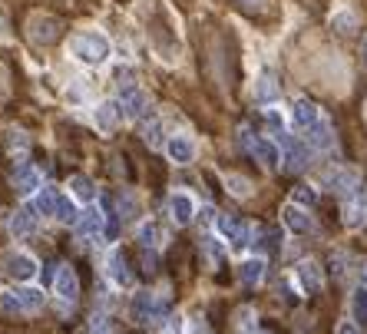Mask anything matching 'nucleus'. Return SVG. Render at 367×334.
<instances>
[{
    "mask_svg": "<svg viewBox=\"0 0 367 334\" xmlns=\"http://www.w3.org/2000/svg\"><path fill=\"white\" fill-rule=\"evenodd\" d=\"M314 199H318L314 185H294V189H292V202H294V205H301V209H311Z\"/></svg>",
    "mask_w": 367,
    "mask_h": 334,
    "instance_id": "nucleus-33",
    "label": "nucleus"
},
{
    "mask_svg": "<svg viewBox=\"0 0 367 334\" xmlns=\"http://www.w3.org/2000/svg\"><path fill=\"white\" fill-rule=\"evenodd\" d=\"M113 54L109 47V37L99 30H80L70 37V56H73L80 66H103Z\"/></svg>",
    "mask_w": 367,
    "mask_h": 334,
    "instance_id": "nucleus-1",
    "label": "nucleus"
},
{
    "mask_svg": "<svg viewBox=\"0 0 367 334\" xmlns=\"http://www.w3.org/2000/svg\"><path fill=\"white\" fill-rule=\"evenodd\" d=\"M265 271H268V261L261 259V255H249V259H242V265H238V278H242V285L255 288V285L265 281Z\"/></svg>",
    "mask_w": 367,
    "mask_h": 334,
    "instance_id": "nucleus-16",
    "label": "nucleus"
},
{
    "mask_svg": "<svg viewBox=\"0 0 367 334\" xmlns=\"http://www.w3.org/2000/svg\"><path fill=\"white\" fill-rule=\"evenodd\" d=\"M70 195H73L76 202H83V205H89V202H97V185H93V179L89 175H70Z\"/></svg>",
    "mask_w": 367,
    "mask_h": 334,
    "instance_id": "nucleus-22",
    "label": "nucleus"
},
{
    "mask_svg": "<svg viewBox=\"0 0 367 334\" xmlns=\"http://www.w3.org/2000/svg\"><path fill=\"white\" fill-rule=\"evenodd\" d=\"M304 136H308V146H311V149H321V152L335 149V130H331V123H328V119H318V123H314Z\"/></svg>",
    "mask_w": 367,
    "mask_h": 334,
    "instance_id": "nucleus-20",
    "label": "nucleus"
},
{
    "mask_svg": "<svg viewBox=\"0 0 367 334\" xmlns=\"http://www.w3.org/2000/svg\"><path fill=\"white\" fill-rule=\"evenodd\" d=\"M285 146H288V152H285V162H281V166H285L288 173H301L304 166L311 162V149H308L304 142H285Z\"/></svg>",
    "mask_w": 367,
    "mask_h": 334,
    "instance_id": "nucleus-21",
    "label": "nucleus"
},
{
    "mask_svg": "<svg viewBox=\"0 0 367 334\" xmlns=\"http://www.w3.org/2000/svg\"><path fill=\"white\" fill-rule=\"evenodd\" d=\"M202 245H206V252H209V261H212V265H218V261H222V255H225L222 242H216V238H206Z\"/></svg>",
    "mask_w": 367,
    "mask_h": 334,
    "instance_id": "nucleus-35",
    "label": "nucleus"
},
{
    "mask_svg": "<svg viewBox=\"0 0 367 334\" xmlns=\"http://www.w3.org/2000/svg\"><path fill=\"white\" fill-rule=\"evenodd\" d=\"M265 123H268V126H271V130H275V132H281V130H285V116H281V113H278V109H275V106H268V109H265Z\"/></svg>",
    "mask_w": 367,
    "mask_h": 334,
    "instance_id": "nucleus-36",
    "label": "nucleus"
},
{
    "mask_svg": "<svg viewBox=\"0 0 367 334\" xmlns=\"http://www.w3.org/2000/svg\"><path fill=\"white\" fill-rule=\"evenodd\" d=\"M281 225L288 228L292 235H311V232H314V218H311L308 209L288 202L285 209H281Z\"/></svg>",
    "mask_w": 367,
    "mask_h": 334,
    "instance_id": "nucleus-5",
    "label": "nucleus"
},
{
    "mask_svg": "<svg viewBox=\"0 0 367 334\" xmlns=\"http://www.w3.org/2000/svg\"><path fill=\"white\" fill-rule=\"evenodd\" d=\"M251 156H255L259 166H261V169H268V173H275V169L281 166V159H285V152H281V146L275 140H255Z\"/></svg>",
    "mask_w": 367,
    "mask_h": 334,
    "instance_id": "nucleus-11",
    "label": "nucleus"
},
{
    "mask_svg": "<svg viewBox=\"0 0 367 334\" xmlns=\"http://www.w3.org/2000/svg\"><path fill=\"white\" fill-rule=\"evenodd\" d=\"M238 324H245V328H249V324H251V308H242V311H238Z\"/></svg>",
    "mask_w": 367,
    "mask_h": 334,
    "instance_id": "nucleus-43",
    "label": "nucleus"
},
{
    "mask_svg": "<svg viewBox=\"0 0 367 334\" xmlns=\"http://www.w3.org/2000/svg\"><path fill=\"white\" fill-rule=\"evenodd\" d=\"M166 156H169L175 166H189V162H195V156H199V146H195L192 136L175 132V136L166 140Z\"/></svg>",
    "mask_w": 367,
    "mask_h": 334,
    "instance_id": "nucleus-6",
    "label": "nucleus"
},
{
    "mask_svg": "<svg viewBox=\"0 0 367 334\" xmlns=\"http://www.w3.org/2000/svg\"><path fill=\"white\" fill-rule=\"evenodd\" d=\"M245 4H249V7H261V4H265V0H245Z\"/></svg>",
    "mask_w": 367,
    "mask_h": 334,
    "instance_id": "nucleus-44",
    "label": "nucleus"
},
{
    "mask_svg": "<svg viewBox=\"0 0 367 334\" xmlns=\"http://www.w3.org/2000/svg\"><path fill=\"white\" fill-rule=\"evenodd\" d=\"M80 216H83V212L76 209V199H73V195H60V202H56V216H54L56 222H60V225H73V228H76Z\"/></svg>",
    "mask_w": 367,
    "mask_h": 334,
    "instance_id": "nucleus-24",
    "label": "nucleus"
},
{
    "mask_svg": "<svg viewBox=\"0 0 367 334\" xmlns=\"http://www.w3.org/2000/svg\"><path fill=\"white\" fill-rule=\"evenodd\" d=\"M27 37H30L37 47H50L60 37V20L50 17V13H33L30 23H27Z\"/></svg>",
    "mask_w": 367,
    "mask_h": 334,
    "instance_id": "nucleus-4",
    "label": "nucleus"
},
{
    "mask_svg": "<svg viewBox=\"0 0 367 334\" xmlns=\"http://www.w3.org/2000/svg\"><path fill=\"white\" fill-rule=\"evenodd\" d=\"M166 311H169V304H166V298H159L156 291H136L130 302V318L139 324L159 321V318H166Z\"/></svg>",
    "mask_w": 367,
    "mask_h": 334,
    "instance_id": "nucleus-2",
    "label": "nucleus"
},
{
    "mask_svg": "<svg viewBox=\"0 0 367 334\" xmlns=\"http://www.w3.org/2000/svg\"><path fill=\"white\" fill-rule=\"evenodd\" d=\"M56 202H60V195H56L50 185H44V189L37 192V199H33V205H37L40 216H56Z\"/></svg>",
    "mask_w": 367,
    "mask_h": 334,
    "instance_id": "nucleus-27",
    "label": "nucleus"
},
{
    "mask_svg": "<svg viewBox=\"0 0 367 334\" xmlns=\"http://www.w3.org/2000/svg\"><path fill=\"white\" fill-rule=\"evenodd\" d=\"M294 278H298V285H301V291H308V295H314V291H321L324 285V275H321V265L314 259H304L298 268H294Z\"/></svg>",
    "mask_w": 367,
    "mask_h": 334,
    "instance_id": "nucleus-15",
    "label": "nucleus"
},
{
    "mask_svg": "<svg viewBox=\"0 0 367 334\" xmlns=\"http://www.w3.org/2000/svg\"><path fill=\"white\" fill-rule=\"evenodd\" d=\"M261 334H268V331H261Z\"/></svg>",
    "mask_w": 367,
    "mask_h": 334,
    "instance_id": "nucleus-47",
    "label": "nucleus"
},
{
    "mask_svg": "<svg viewBox=\"0 0 367 334\" xmlns=\"http://www.w3.org/2000/svg\"><path fill=\"white\" fill-rule=\"evenodd\" d=\"M142 142H149L152 149H156V146H162V119H156L152 116L149 123H142Z\"/></svg>",
    "mask_w": 367,
    "mask_h": 334,
    "instance_id": "nucleus-31",
    "label": "nucleus"
},
{
    "mask_svg": "<svg viewBox=\"0 0 367 334\" xmlns=\"http://www.w3.org/2000/svg\"><path fill=\"white\" fill-rule=\"evenodd\" d=\"M238 142H242V146L251 152V146H255V136H251L249 126H242V130H238Z\"/></svg>",
    "mask_w": 367,
    "mask_h": 334,
    "instance_id": "nucleus-41",
    "label": "nucleus"
},
{
    "mask_svg": "<svg viewBox=\"0 0 367 334\" xmlns=\"http://www.w3.org/2000/svg\"><path fill=\"white\" fill-rule=\"evenodd\" d=\"M0 311L4 314H27L23 311V302H20V288H7V291H0Z\"/></svg>",
    "mask_w": 367,
    "mask_h": 334,
    "instance_id": "nucleus-29",
    "label": "nucleus"
},
{
    "mask_svg": "<svg viewBox=\"0 0 367 334\" xmlns=\"http://www.w3.org/2000/svg\"><path fill=\"white\" fill-rule=\"evenodd\" d=\"M361 56H364V63H367V40H364V47H361Z\"/></svg>",
    "mask_w": 367,
    "mask_h": 334,
    "instance_id": "nucleus-45",
    "label": "nucleus"
},
{
    "mask_svg": "<svg viewBox=\"0 0 367 334\" xmlns=\"http://www.w3.org/2000/svg\"><path fill=\"white\" fill-rule=\"evenodd\" d=\"M321 119V113H318V106H314L311 99H294L292 103V123H294V130H311L314 123Z\"/></svg>",
    "mask_w": 367,
    "mask_h": 334,
    "instance_id": "nucleus-18",
    "label": "nucleus"
},
{
    "mask_svg": "<svg viewBox=\"0 0 367 334\" xmlns=\"http://www.w3.org/2000/svg\"><path fill=\"white\" fill-rule=\"evenodd\" d=\"M216 228H218V238L228 242V245H235V248H245L251 242V238H249L251 225H249V222H242V218H235V216H218Z\"/></svg>",
    "mask_w": 367,
    "mask_h": 334,
    "instance_id": "nucleus-3",
    "label": "nucleus"
},
{
    "mask_svg": "<svg viewBox=\"0 0 367 334\" xmlns=\"http://www.w3.org/2000/svg\"><path fill=\"white\" fill-rule=\"evenodd\" d=\"M119 109H123V119L136 123V119H142L149 113V97H146L142 89H126L123 99H119Z\"/></svg>",
    "mask_w": 367,
    "mask_h": 334,
    "instance_id": "nucleus-13",
    "label": "nucleus"
},
{
    "mask_svg": "<svg viewBox=\"0 0 367 334\" xmlns=\"http://www.w3.org/2000/svg\"><path fill=\"white\" fill-rule=\"evenodd\" d=\"M54 291L63 304H76V298H80V275L70 265H60V271L54 278Z\"/></svg>",
    "mask_w": 367,
    "mask_h": 334,
    "instance_id": "nucleus-7",
    "label": "nucleus"
},
{
    "mask_svg": "<svg viewBox=\"0 0 367 334\" xmlns=\"http://www.w3.org/2000/svg\"><path fill=\"white\" fill-rule=\"evenodd\" d=\"M337 334H361V328H357V321H341L337 324Z\"/></svg>",
    "mask_w": 367,
    "mask_h": 334,
    "instance_id": "nucleus-42",
    "label": "nucleus"
},
{
    "mask_svg": "<svg viewBox=\"0 0 367 334\" xmlns=\"http://www.w3.org/2000/svg\"><path fill=\"white\" fill-rule=\"evenodd\" d=\"M106 278L116 285V288H132V271L130 265H126V255L119 252V248H113L106 255Z\"/></svg>",
    "mask_w": 367,
    "mask_h": 334,
    "instance_id": "nucleus-10",
    "label": "nucleus"
},
{
    "mask_svg": "<svg viewBox=\"0 0 367 334\" xmlns=\"http://www.w3.org/2000/svg\"><path fill=\"white\" fill-rule=\"evenodd\" d=\"M7 149H11L13 156H17V152H20V156H27V149H30L27 132H23V130H7Z\"/></svg>",
    "mask_w": 367,
    "mask_h": 334,
    "instance_id": "nucleus-32",
    "label": "nucleus"
},
{
    "mask_svg": "<svg viewBox=\"0 0 367 334\" xmlns=\"http://www.w3.org/2000/svg\"><path fill=\"white\" fill-rule=\"evenodd\" d=\"M344 222H347V225H357V222H361V209H357L354 202L344 209Z\"/></svg>",
    "mask_w": 367,
    "mask_h": 334,
    "instance_id": "nucleus-40",
    "label": "nucleus"
},
{
    "mask_svg": "<svg viewBox=\"0 0 367 334\" xmlns=\"http://www.w3.org/2000/svg\"><path fill=\"white\" fill-rule=\"evenodd\" d=\"M351 308H354V318L367 321V285L354 291V298H351Z\"/></svg>",
    "mask_w": 367,
    "mask_h": 334,
    "instance_id": "nucleus-34",
    "label": "nucleus"
},
{
    "mask_svg": "<svg viewBox=\"0 0 367 334\" xmlns=\"http://www.w3.org/2000/svg\"><path fill=\"white\" fill-rule=\"evenodd\" d=\"M37 225H40V212H37V205H20V209L13 212V218H11V232L17 238L33 235Z\"/></svg>",
    "mask_w": 367,
    "mask_h": 334,
    "instance_id": "nucleus-14",
    "label": "nucleus"
},
{
    "mask_svg": "<svg viewBox=\"0 0 367 334\" xmlns=\"http://www.w3.org/2000/svg\"><path fill=\"white\" fill-rule=\"evenodd\" d=\"M335 23H337V30L341 33H351L354 30V13H337Z\"/></svg>",
    "mask_w": 367,
    "mask_h": 334,
    "instance_id": "nucleus-38",
    "label": "nucleus"
},
{
    "mask_svg": "<svg viewBox=\"0 0 367 334\" xmlns=\"http://www.w3.org/2000/svg\"><path fill=\"white\" fill-rule=\"evenodd\" d=\"M119 209H123L119 216H123V218H130V216H132V209H136V195H130V192H126V195H123V199H119Z\"/></svg>",
    "mask_w": 367,
    "mask_h": 334,
    "instance_id": "nucleus-39",
    "label": "nucleus"
},
{
    "mask_svg": "<svg viewBox=\"0 0 367 334\" xmlns=\"http://www.w3.org/2000/svg\"><path fill=\"white\" fill-rule=\"evenodd\" d=\"M37 271H40V265H37V259L27 255V252H13L11 259H7V275H11L13 281H20V285H30V281L37 278Z\"/></svg>",
    "mask_w": 367,
    "mask_h": 334,
    "instance_id": "nucleus-8",
    "label": "nucleus"
},
{
    "mask_svg": "<svg viewBox=\"0 0 367 334\" xmlns=\"http://www.w3.org/2000/svg\"><path fill=\"white\" fill-rule=\"evenodd\" d=\"M136 242H139L142 248H156L162 242V232H159V225L152 222V218H146V222H139L136 225Z\"/></svg>",
    "mask_w": 367,
    "mask_h": 334,
    "instance_id": "nucleus-26",
    "label": "nucleus"
},
{
    "mask_svg": "<svg viewBox=\"0 0 367 334\" xmlns=\"http://www.w3.org/2000/svg\"><path fill=\"white\" fill-rule=\"evenodd\" d=\"M162 334H185V321H182V314H169V324L162 328Z\"/></svg>",
    "mask_w": 367,
    "mask_h": 334,
    "instance_id": "nucleus-37",
    "label": "nucleus"
},
{
    "mask_svg": "<svg viewBox=\"0 0 367 334\" xmlns=\"http://www.w3.org/2000/svg\"><path fill=\"white\" fill-rule=\"evenodd\" d=\"M225 189L235 195V199H249V195L255 192L249 179H245V175H238V173H228V175H225Z\"/></svg>",
    "mask_w": 367,
    "mask_h": 334,
    "instance_id": "nucleus-30",
    "label": "nucleus"
},
{
    "mask_svg": "<svg viewBox=\"0 0 367 334\" xmlns=\"http://www.w3.org/2000/svg\"><path fill=\"white\" fill-rule=\"evenodd\" d=\"M324 183H328V189H335V192H341V195H354L361 175H357V169H331Z\"/></svg>",
    "mask_w": 367,
    "mask_h": 334,
    "instance_id": "nucleus-17",
    "label": "nucleus"
},
{
    "mask_svg": "<svg viewBox=\"0 0 367 334\" xmlns=\"http://www.w3.org/2000/svg\"><path fill=\"white\" fill-rule=\"evenodd\" d=\"M364 281H367V265H364Z\"/></svg>",
    "mask_w": 367,
    "mask_h": 334,
    "instance_id": "nucleus-46",
    "label": "nucleus"
},
{
    "mask_svg": "<svg viewBox=\"0 0 367 334\" xmlns=\"http://www.w3.org/2000/svg\"><path fill=\"white\" fill-rule=\"evenodd\" d=\"M119 119H123V109H119V103H113V99H103V103L93 106V126H97L99 136H109V132L116 130Z\"/></svg>",
    "mask_w": 367,
    "mask_h": 334,
    "instance_id": "nucleus-9",
    "label": "nucleus"
},
{
    "mask_svg": "<svg viewBox=\"0 0 367 334\" xmlns=\"http://www.w3.org/2000/svg\"><path fill=\"white\" fill-rule=\"evenodd\" d=\"M76 232L83 238H93L103 232V212H99L97 205H89V209H83V216H80V222H76Z\"/></svg>",
    "mask_w": 367,
    "mask_h": 334,
    "instance_id": "nucleus-23",
    "label": "nucleus"
},
{
    "mask_svg": "<svg viewBox=\"0 0 367 334\" xmlns=\"http://www.w3.org/2000/svg\"><path fill=\"white\" fill-rule=\"evenodd\" d=\"M13 189L20 195H37L44 189V175L37 173L33 166H20V169L13 173Z\"/></svg>",
    "mask_w": 367,
    "mask_h": 334,
    "instance_id": "nucleus-19",
    "label": "nucleus"
},
{
    "mask_svg": "<svg viewBox=\"0 0 367 334\" xmlns=\"http://www.w3.org/2000/svg\"><path fill=\"white\" fill-rule=\"evenodd\" d=\"M255 99L259 103H265V106H271L275 99H278V80L271 73H261L259 83H255Z\"/></svg>",
    "mask_w": 367,
    "mask_h": 334,
    "instance_id": "nucleus-25",
    "label": "nucleus"
},
{
    "mask_svg": "<svg viewBox=\"0 0 367 334\" xmlns=\"http://www.w3.org/2000/svg\"><path fill=\"white\" fill-rule=\"evenodd\" d=\"M20 302L27 314H37L44 308V288H33V285H23L20 288Z\"/></svg>",
    "mask_w": 367,
    "mask_h": 334,
    "instance_id": "nucleus-28",
    "label": "nucleus"
},
{
    "mask_svg": "<svg viewBox=\"0 0 367 334\" xmlns=\"http://www.w3.org/2000/svg\"><path fill=\"white\" fill-rule=\"evenodd\" d=\"M195 199L189 192H173L169 195V218H173L175 225H189L195 218Z\"/></svg>",
    "mask_w": 367,
    "mask_h": 334,
    "instance_id": "nucleus-12",
    "label": "nucleus"
}]
</instances>
